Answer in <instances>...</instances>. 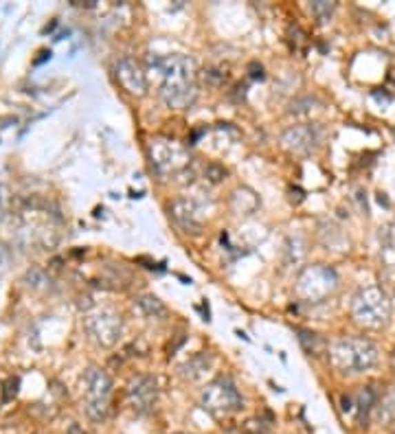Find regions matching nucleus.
Returning a JSON list of instances; mask_svg holds the SVG:
<instances>
[{
	"instance_id": "obj_1",
	"label": "nucleus",
	"mask_w": 395,
	"mask_h": 434,
	"mask_svg": "<svg viewBox=\"0 0 395 434\" xmlns=\"http://www.w3.org/2000/svg\"><path fill=\"white\" fill-rule=\"evenodd\" d=\"M150 68L161 77V96L174 110H189L198 96L196 64L187 55H150Z\"/></svg>"
},
{
	"instance_id": "obj_2",
	"label": "nucleus",
	"mask_w": 395,
	"mask_h": 434,
	"mask_svg": "<svg viewBox=\"0 0 395 434\" xmlns=\"http://www.w3.org/2000/svg\"><path fill=\"white\" fill-rule=\"evenodd\" d=\"M330 358L343 373H367L378 364V347L367 338H343L332 347Z\"/></svg>"
},
{
	"instance_id": "obj_3",
	"label": "nucleus",
	"mask_w": 395,
	"mask_h": 434,
	"mask_svg": "<svg viewBox=\"0 0 395 434\" xmlns=\"http://www.w3.org/2000/svg\"><path fill=\"white\" fill-rule=\"evenodd\" d=\"M352 316L365 329H382L391 320V300L376 285L358 289L352 300Z\"/></svg>"
},
{
	"instance_id": "obj_4",
	"label": "nucleus",
	"mask_w": 395,
	"mask_h": 434,
	"mask_svg": "<svg viewBox=\"0 0 395 434\" xmlns=\"http://www.w3.org/2000/svg\"><path fill=\"white\" fill-rule=\"evenodd\" d=\"M200 406L202 410H207L211 417L222 419V417L237 413V410H242L244 400L231 378H218L202 391Z\"/></svg>"
},
{
	"instance_id": "obj_5",
	"label": "nucleus",
	"mask_w": 395,
	"mask_h": 434,
	"mask_svg": "<svg viewBox=\"0 0 395 434\" xmlns=\"http://www.w3.org/2000/svg\"><path fill=\"white\" fill-rule=\"evenodd\" d=\"M338 287V274L330 265H310L296 279V294L305 303H323Z\"/></svg>"
},
{
	"instance_id": "obj_6",
	"label": "nucleus",
	"mask_w": 395,
	"mask_h": 434,
	"mask_svg": "<svg viewBox=\"0 0 395 434\" xmlns=\"http://www.w3.org/2000/svg\"><path fill=\"white\" fill-rule=\"evenodd\" d=\"M83 406L86 415L92 421H103L110 413V400H112V382L101 369H88L83 375Z\"/></svg>"
},
{
	"instance_id": "obj_7",
	"label": "nucleus",
	"mask_w": 395,
	"mask_h": 434,
	"mask_svg": "<svg viewBox=\"0 0 395 434\" xmlns=\"http://www.w3.org/2000/svg\"><path fill=\"white\" fill-rule=\"evenodd\" d=\"M148 152L154 172L159 176H174L189 167L187 149L174 138H152Z\"/></svg>"
},
{
	"instance_id": "obj_8",
	"label": "nucleus",
	"mask_w": 395,
	"mask_h": 434,
	"mask_svg": "<svg viewBox=\"0 0 395 434\" xmlns=\"http://www.w3.org/2000/svg\"><path fill=\"white\" fill-rule=\"evenodd\" d=\"M86 329L101 347H112L119 342V338L123 333V322L121 316H117L114 311L97 309L86 318Z\"/></svg>"
},
{
	"instance_id": "obj_9",
	"label": "nucleus",
	"mask_w": 395,
	"mask_h": 434,
	"mask_svg": "<svg viewBox=\"0 0 395 434\" xmlns=\"http://www.w3.org/2000/svg\"><path fill=\"white\" fill-rule=\"evenodd\" d=\"M128 400L136 415H150L159 402V382L152 375H136L128 384Z\"/></svg>"
},
{
	"instance_id": "obj_10",
	"label": "nucleus",
	"mask_w": 395,
	"mask_h": 434,
	"mask_svg": "<svg viewBox=\"0 0 395 434\" xmlns=\"http://www.w3.org/2000/svg\"><path fill=\"white\" fill-rule=\"evenodd\" d=\"M170 215L185 233H191V235L202 233V224L205 222H202V215H200V209L196 207V202H191L187 198H178L170 202Z\"/></svg>"
},
{
	"instance_id": "obj_11",
	"label": "nucleus",
	"mask_w": 395,
	"mask_h": 434,
	"mask_svg": "<svg viewBox=\"0 0 395 434\" xmlns=\"http://www.w3.org/2000/svg\"><path fill=\"white\" fill-rule=\"evenodd\" d=\"M281 145L292 154H310L318 145V127L316 125H294L283 132Z\"/></svg>"
},
{
	"instance_id": "obj_12",
	"label": "nucleus",
	"mask_w": 395,
	"mask_h": 434,
	"mask_svg": "<svg viewBox=\"0 0 395 434\" xmlns=\"http://www.w3.org/2000/svg\"><path fill=\"white\" fill-rule=\"evenodd\" d=\"M117 79L130 94L143 96V94H145V90H148L145 72H143V68L130 57H121L117 62Z\"/></svg>"
},
{
	"instance_id": "obj_13",
	"label": "nucleus",
	"mask_w": 395,
	"mask_h": 434,
	"mask_svg": "<svg viewBox=\"0 0 395 434\" xmlns=\"http://www.w3.org/2000/svg\"><path fill=\"white\" fill-rule=\"evenodd\" d=\"M213 364V358L209 353H198V355H191L185 364L181 366V375L185 380H200L205 373L211 369Z\"/></svg>"
},
{
	"instance_id": "obj_14",
	"label": "nucleus",
	"mask_w": 395,
	"mask_h": 434,
	"mask_svg": "<svg viewBox=\"0 0 395 434\" xmlns=\"http://www.w3.org/2000/svg\"><path fill=\"white\" fill-rule=\"evenodd\" d=\"M380 259L389 270H395V224L380 233Z\"/></svg>"
},
{
	"instance_id": "obj_15",
	"label": "nucleus",
	"mask_w": 395,
	"mask_h": 434,
	"mask_svg": "<svg viewBox=\"0 0 395 434\" xmlns=\"http://www.w3.org/2000/svg\"><path fill=\"white\" fill-rule=\"evenodd\" d=\"M136 305L139 309L145 313L148 318H156V320H163L167 316V307L163 305V300L156 298V296H152V294H145V296H141L136 300Z\"/></svg>"
},
{
	"instance_id": "obj_16",
	"label": "nucleus",
	"mask_w": 395,
	"mask_h": 434,
	"mask_svg": "<svg viewBox=\"0 0 395 434\" xmlns=\"http://www.w3.org/2000/svg\"><path fill=\"white\" fill-rule=\"evenodd\" d=\"M374 406H376V391L371 389V386H367V389H363L354 397V410L358 413V421H363Z\"/></svg>"
},
{
	"instance_id": "obj_17",
	"label": "nucleus",
	"mask_w": 395,
	"mask_h": 434,
	"mask_svg": "<svg viewBox=\"0 0 395 434\" xmlns=\"http://www.w3.org/2000/svg\"><path fill=\"white\" fill-rule=\"evenodd\" d=\"M298 333V342L305 349L310 355H318L323 349H325V342H323V338L314 331H307V329H296Z\"/></svg>"
},
{
	"instance_id": "obj_18",
	"label": "nucleus",
	"mask_w": 395,
	"mask_h": 434,
	"mask_svg": "<svg viewBox=\"0 0 395 434\" xmlns=\"http://www.w3.org/2000/svg\"><path fill=\"white\" fill-rule=\"evenodd\" d=\"M312 9V14L318 22H327L334 14V9H336V3H327V0H316V3L310 5Z\"/></svg>"
},
{
	"instance_id": "obj_19",
	"label": "nucleus",
	"mask_w": 395,
	"mask_h": 434,
	"mask_svg": "<svg viewBox=\"0 0 395 434\" xmlns=\"http://www.w3.org/2000/svg\"><path fill=\"white\" fill-rule=\"evenodd\" d=\"M205 178L209 180L211 185H218V183H222V180L226 178V169L222 165H218V163H211L205 169Z\"/></svg>"
},
{
	"instance_id": "obj_20",
	"label": "nucleus",
	"mask_w": 395,
	"mask_h": 434,
	"mask_svg": "<svg viewBox=\"0 0 395 434\" xmlns=\"http://www.w3.org/2000/svg\"><path fill=\"white\" fill-rule=\"evenodd\" d=\"M391 417H395V391L387 395V400L382 402L380 406V419L382 421H389Z\"/></svg>"
},
{
	"instance_id": "obj_21",
	"label": "nucleus",
	"mask_w": 395,
	"mask_h": 434,
	"mask_svg": "<svg viewBox=\"0 0 395 434\" xmlns=\"http://www.w3.org/2000/svg\"><path fill=\"white\" fill-rule=\"evenodd\" d=\"M268 426H270V424H263L261 419H250V421H246L244 430H246L248 434H266V432H268Z\"/></svg>"
},
{
	"instance_id": "obj_22",
	"label": "nucleus",
	"mask_w": 395,
	"mask_h": 434,
	"mask_svg": "<svg viewBox=\"0 0 395 434\" xmlns=\"http://www.w3.org/2000/svg\"><path fill=\"white\" fill-rule=\"evenodd\" d=\"M248 68H250V77H253V79H263V68H261V64L253 62Z\"/></svg>"
},
{
	"instance_id": "obj_23",
	"label": "nucleus",
	"mask_w": 395,
	"mask_h": 434,
	"mask_svg": "<svg viewBox=\"0 0 395 434\" xmlns=\"http://www.w3.org/2000/svg\"><path fill=\"white\" fill-rule=\"evenodd\" d=\"M290 193H292V202H301L303 200V191L298 187H290Z\"/></svg>"
},
{
	"instance_id": "obj_24",
	"label": "nucleus",
	"mask_w": 395,
	"mask_h": 434,
	"mask_svg": "<svg viewBox=\"0 0 395 434\" xmlns=\"http://www.w3.org/2000/svg\"><path fill=\"white\" fill-rule=\"evenodd\" d=\"M70 434H83V432L79 430V426H73V428H70Z\"/></svg>"
},
{
	"instance_id": "obj_25",
	"label": "nucleus",
	"mask_w": 395,
	"mask_h": 434,
	"mask_svg": "<svg viewBox=\"0 0 395 434\" xmlns=\"http://www.w3.org/2000/svg\"><path fill=\"white\" fill-rule=\"evenodd\" d=\"M174 434H187V432H174Z\"/></svg>"
},
{
	"instance_id": "obj_26",
	"label": "nucleus",
	"mask_w": 395,
	"mask_h": 434,
	"mask_svg": "<svg viewBox=\"0 0 395 434\" xmlns=\"http://www.w3.org/2000/svg\"><path fill=\"white\" fill-rule=\"evenodd\" d=\"M393 364H395V355H393Z\"/></svg>"
},
{
	"instance_id": "obj_27",
	"label": "nucleus",
	"mask_w": 395,
	"mask_h": 434,
	"mask_svg": "<svg viewBox=\"0 0 395 434\" xmlns=\"http://www.w3.org/2000/svg\"><path fill=\"white\" fill-rule=\"evenodd\" d=\"M229 434H237V432H229Z\"/></svg>"
}]
</instances>
